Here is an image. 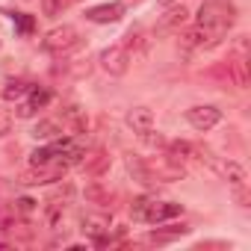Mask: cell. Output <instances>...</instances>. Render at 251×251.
<instances>
[{"instance_id": "44dd1931", "label": "cell", "mask_w": 251, "mask_h": 251, "mask_svg": "<svg viewBox=\"0 0 251 251\" xmlns=\"http://www.w3.org/2000/svg\"><path fill=\"white\" fill-rule=\"evenodd\" d=\"M71 3H74V0H42V9H45L48 18H56V15H62Z\"/></svg>"}, {"instance_id": "30bf717a", "label": "cell", "mask_w": 251, "mask_h": 251, "mask_svg": "<svg viewBox=\"0 0 251 251\" xmlns=\"http://www.w3.org/2000/svg\"><path fill=\"white\" fill-rule=\"evenodd\" d=\"M121 15H124V3H118V0L86 9V18L95 21V24H115V21H121Z\"/></svg>"}, {"instance_id": "277c9868", "label": "cell", "mask_w": 251, "mask_h": 251, "mask_svg": "<svg viewBox=\"0 0 251 251\" xmlns=\"http://www.w3.org/2000/svg\"><path fill=\"white\" fill-rule=\"evenodd\" d=\"M186 121L192 124L198 133H207V130H213L216 124L222 121V109L213 106V103H198V106L186 109Z\"/></svg>"}, {"instance_id": "5bb4252c", "label": "cell", "mask_w": 251, "mask_h": 251, "mask_svg": "<svg viewBox=\"0 0 251 251\" xmlns=\"http://www.w3.org/2000/svg\"><path fill=\"white\" fill-rule=\"evenodd\" d=\"M186 18H189V9H186L183 3H177V6H172V9H166V12L160 15L157 27H160V30H177V27L186 24Z\"/></svg>"}, {"instance_id": "8992f818", "label": "cell", "mask_w": 251, "mask_h": 251, "mask_svg": "<svg viewBox=\"0 0 251 251\" xmlns=\"http://www.w3.org/2000/svg\"><path fill=\"white\" fill-rule=\"evenodd\" d=\"M180 42H183V48H189V50H207V48L219 45V42H222V36H219L216 30H210V27L195 24L192 30H186V33L180 36Z\"/></svg>"}, {"instance_id": "d6986e66", "label": "cell", "mask_w": 251, "mask_h": 251, "mask_svg": "<svg viewBox=\"0 0 251 251\" xmlns=\"http://www.w3.org/2000/svg\"><path fill=\"white\" fill-rule=\"evenodd\" d=\"M86 201H89V204H98V207H106V204L112 201V192H109V189H103V186L95 180V183H89V186H86Z\"/></svg>"}, {"instance_id": "7402d4cb", "label": "cell", "mask_w": 251, "mask_h": 251, "mask_svg": "<svg viewBox=\"0 0 251 251\" xmlns=\"http://www.w3.org/2000/svg\"><path fill=\"white\" fill-rule=\"evenodd\" d=\"M36 210H39V201H33V198H18V201H15V213L24 216V219L33 216Z\"/></svg>"}, {"instance_id": "8fae6325", "label": "cell", "mask_w": 251, "mask_h": 251, "mask_svg": "<svg viewBox=\"0 0 251 251\" xmlns=\"http://www.w3.org/2000/svg\"><path fill=\"white\" fill-rule=\"evenodd\" d=\"M219 172H222V177L233 186V192H245V186H248V172H245L242 163H236V160H225V163L219 166Z\"/></svg>"}, {"instance_id": "ffe728a7", "label": "cell", "mask_w": 251, "mask_h": 251, "mask_svg": "<svg viewBox=\"0 0 251 251\" xmlns=\"http://www.w3.org/2000/svg\"><path fill=\"white\" fill-rule=\"evenodd\" d=\"M27 92H30V83H27V80H9V83L3 86V98H6V100H24Z\"/></svg>"}, {"instance_id": "e0dca14e", "label": "cell", "mask_w": 251, "mask_h": 251, "mask_svg": "<svg viewBox=\"0 0 251 251\" xmlns=\"http://www.w3.org/2000/svg\"><path fill=\"white\" fill-rule=\"evenodd\" d=\"M186 230H189L186 225H166V227L151 230V233H148V239H151V242H172V239H180Z\"/></svg>"}, {"instance_id": "7a4b0ae2", "label": "cell", "mask_w": 251, "mask_h": 251, "mask_svg": "<svg viewBox=\"0 0 251 251\" xmlns=\"http://www.w3.org/2000/svg\"><path fill=\"white\" fill-rule=\"evenodd\" d=\"M130 62H133V56L127 53V48H124L121 42L100 50V68L106 74H112V77H124V74H127V68H130Z\"/></svg>"}, {"instance_id": "6da1fadb", "label": "cell", "mask_w": 251, "mask_h": 251, "mask_svg": "<svg viewBox=\"0 0 251 251\" xmlns=\"http://www.w3.org/2000/svg\"><path fill=\"white\" fill-rule=\"evenodd\" d=\"M233 21H236V9H233L230 3H225V0H207V3L198 9V21H195V24L210 27V30H216L219 36H225V33L233 27Z\"/></svg>"}, {"instance_id": "9a60e30c", "label": "cell", "mask_w": 251, "mask_h": 251, "mask_svg": "<svg viewBox=\"0 0 251 251\" xmlns=\"http://www.w3.org/2000/svg\"><path fill=\"white\" fill-rule=\"evenodd\" d=\"M127 169H130V175L139 180V183H145V186H151V183H157L154 180V169L142 160V157H136V154H130L127 157Z\"/></svg>"}, {"instance_id": "9c48e42d", "label": "cell", "mask_w": 251, "mask_h": 251, "mask_svg": "<svg viewBox=\"0 0 251 251\" xmlns=\"http://www.w3.org/2000/svg\"><path fill=\"white\" fill-rule=\"evenodd\" d=\"M183 213V207L180 204H175V201H148V207H145V219L142 222H148V225H160V222H169V219H175V216H180Z\"/></svg>"}, {"instance_id": "d4e9b609", "label": "cell", "mask_w": 251, "mask_h": 251, "mask_svg": "<svg viewBox=\"0 0 251 251\" xmlns=\"http://www.w3.org/2000/svg\"><path fill=\"white\" fill-rule=\"evenodd\" d=\"M15 24H18L24 33H30V30H33V18H27V15H15Z\"/></svg>"}, {"instance_id": "5b68a950", "label": "cell", "mask_w": 251, "mask_h": 251, "mask_svg": "<svg viewBox=\"0 0 251 251\" xmlns=\"http://www.w3.org/2000/svg\"><path fill=\"white\" fill-rule=\"evenodd\" d=\"M56 118H59V124H62V133H65V136H80V133H86V130H89L86 109H83V106H77V103L65 106Z\"/></svg>"}, {"instance_id": "cb8c5ba5", "label": "cell", "mask_w": 251, "mask_h": 251, "mask_svg": "<svg viewBox=\"0 0 251 251\" xmlns=\"http://www.w3.org/2000/svg\"><path fill=\"white\" fill-rule=\"evenodd\" d=\"M12 130V115L6 109H0V136H6Z\"/></svg>"}, {"instance_id": "ac0fdd59", "label": "cell", "mask_w": 251, "mask_h": 251, "mask_svg": "<svg viewBox=\"0 0 251 251\" xmlns=\"http://www.w3.org/2000/svg\"><path fill=\"white\" fill-rule=\"evenodd\" d=\"M50 98H53V95H50L48 89H42V86H30V92H27V100H24V103L36 112V109H45V106L50 103Z\"/></svg>"}, {"instance_id": "ba28073f", "label": "cell", "mask_w": 251, "mask_h": 251, "mask_svg": "<svg viewBox=\"0 0 251 251\" xmlns=\"http://www.w3.org/2000/svg\"><path fill=\"white\" fill-rule=\"evenodd\" d=\"M83 230L92 236V245L95 248H106L109 245V216H95V213H89L86 219H83Z\"/></svg>"}, {"instance_id": "7c38bea8", "label": "cell", "mask_w": 251, "mask_h": 251, "mask_svg": "<svg viewBox=\"0 0 251 251\" xmlns=\"http://www.w3.org/2000/svg\"><path fill=\"white\" fill-rule=\"evenodd\" d=\"M127 124L133 127V133H139L145 139L148 133H154V112L148 106H133L127 112Z\"/></svg>"}, {"instance_id": "52a82bcc", "label": "cell", "mask_w": 251, "mask_h": 251, "mask_svg": "<svg viewBox=\"0 0 251 251\" xmlns=\"http://www.w3.org/2000/svg\"><path fill=\"white\" fill-rule=\"evenodd\" d=\"M62 175H65V166H59V163L33 166L30 172L21 175V183H27V186H42V183H53V180H59Z\"/></svg>"}, {"instance_id": "484cf974", "label": "cell", "mask_w": 251, "mask_h": 251, "mask_svg": "<svg viewBox=\"0 0 251 251\" xmlns=\"http://www.w3.org/2000/svg\"><path fill=\"white\" fill-rule=\"evenodd\" d=\"M0 248H9V242H0Z\"/></svg>"}, {"instance_id": "2e32d148", "label": "cell", "mask_w": 251, "mask_h": 251, "mask_svg": "<svg viewBox=\"0 0 251 251\" xmlns=\"http://www.w3.org/2000/svg\"><path fill=\"white\" fill-rule=\"evenodd\" d=\"M33 136H36V139H45V142H53V139H59V136H65V133H62L59 118H45V121H39L36 127H33Z\"/></svg>"}, {"instance_id": "3957f363", "label": "cell", "mask_w": 251, "mask_h": 251, "mask_svg": "<svg viewBox=\"0 0 251 251\" xmlns=\"http://www.w3.org/2000/svg\"><path fill=\"white\" fill-rule=\"evenodd\" d=\"M80 45V36H77V30L74 27H56V30H50L45 39H42V48L48 50V53H56V56H62V53H68V50H74Z\"/></svg>"}, {"instance_id": "603a6c76", "label": "cell", "mask_w": 251, "mask_h": 251, "mask_svg": "<svg viewBox=\"0 0 251 251\" xmlns=\"http://www.w3.org/2000/svg\"><path fill=\"white\" fill-rule=\"evenodd\" d=\"M148 195H139V198H133V204H130V213H133V219L136 222H142L145 219V207H148Z\"/></svg>"}, {"instance_id": "4fadbf2b", "label": "cell", "mask_w": 251, "mask_h": 251, "mask_svg": "<svg viewBox=\"0 0 251 251\" xmlns=\"http://www.w3.org/2000/svg\"><path fill=\"white\" fill-rule=\"evenodd\" d=\"M80 166H83V172H86L89 177H100V175L109 169V154H106L103 148H95L92 154L86 151L83 160H80Z\"/></svg>"}]
</instances>
